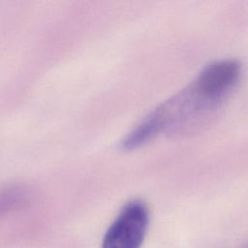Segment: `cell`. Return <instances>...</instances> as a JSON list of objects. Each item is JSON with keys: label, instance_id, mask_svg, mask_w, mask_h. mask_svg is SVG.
<instances>
[{"label": "cell", "instance_id": "cell-3", "mask_svg": "<svg viewBox=\"0 0 248 248\" xmlns=\"http://www.w3.org/2000/svg\"><path fill=\"white\" fill-rule=\"evenodd\" d=\"M28 199L23 185L9 184L0 188V218L22 206Z\"/></svg>", "mask_w": 248, "mask_h": 248}, {"label": "cell", "instance_id": "cell-2", "mask_svg": "<svg viewBox=\"0 0 248 248\" xmlns=\"http://www.w3.org/2000/svg\"><path fill=\"white\" fill-rule=\"evenodd\" d=\"M149 225V209L141 200L126 202L107 230L102 248H140Z\"/></svg>", "mask_w": 248, "mask_h": 248}, {"label": "cell", "instance_id": "cell-1", "mask_svg": "<svg viewBox=\"0 0 248 248\" xmlns=\"http://www.w3.org/2000/svg\"><path fill=\"white\" fill-rule=\"evenodd\" d=\"M241 73L235 59L210 63L190 84L145 115L125 136L121 147L131 150L161 135L183 137L202 131L218 115Z\"/></svg>", "mask_w": 248, "mask_h": 248}]
</instances>
